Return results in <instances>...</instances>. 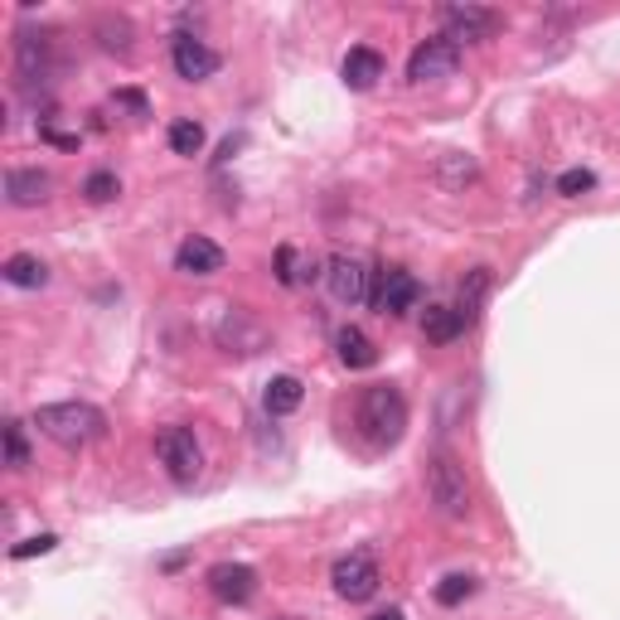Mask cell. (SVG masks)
I'll use <instances>...</instances> for the list:
<instances>
[{"instance_id": "obj_6", "label": "cell", "mask_w": 620, "mask_h": 620, "mask_svg": "<svg viewBox=\"0 0 620 620\" xmlns=\"http://www.w3.org/2000/svg\"><path fill=\"white\" fill-rule=\"evenodd\" d=\"M442 34L456 48L460 44H485V40L500 34V15H494V10H480V6H446L442 10Z\"/></svg>"}, {"instance_id": "obj_14", "label": "cell", "mask_w": 620, "mask_h": 620, "mask_svg": "<svg viewBox=\"0 0 620 620\" xmlns=\"http://www.w3.org/2000/svg\"><path fill=\"white\" fill-rule=\"evenodd\" d=\"M339 78H345L349 93H369L383 78V54L379 48H349L345 64H339Z\"/></svg>"}, {"instance_id": "obj_3", "label": "cell", "mask_w": 620, "mask_h": 620, "mask_svg": "<svg viewBox=\"0 0 620 620\" xmlns=\"http://www.w3.org/2000/svg\"><path fill=\"white\" fill-rule=\"evenodd\" d=\"M427 500L436 504L442 519H466L470 514V480L466 466L452 452H436L427 460Z\"/></svg>"}, {"instance_id": "obj_2", "label": "cell", "mask_w": 620, "mask_h": 620, "mask_svg": "<svg viewBox=\"0 0 620 620\" xmlns=\"http://www.w3.org/2000/svg\"><path fill=\"white\" fill-rule=\"evenodd\" d=\"M34 427L58 446H93L107 436V412L93 403H44L34 412Z\"/></svg>"}, {"instance_id": "obj_16", "label": "cell", "mask_w": 620, "mask_h": 620, "mask_svg": "<svg viewBox=\"0 0 620 620\" xmlns=\"http://www.w3.org/2000/svg\"><path fill=\"white\" fill-rule=\"evenodd\" d=\"M335 349H339V363H345V369H373V363H379V349H373V339L363 335L359 325L335 330Z\"/></svg>"}, {"instance_id": "obj_24", "label": "cell", "mask_w": 620, "mask_h": 620, "mask_svg": "<svg viewBox=\"0 0 620 620\" xmlns=\"http://www.w3.org/2000/svg\"><path fill=\"white\" fill-rule=\"evenodd\" d=\"M6 466L10 470L30 466V446H24V427H20V422H6Z\"/></svg>"}, {"instance_id": "obj_9", "label": "cell", "mask_w": 620, "mask_h": 620, "mask_svg": "<svg viewBox=\"0 0 620 620\" xmlns=\"http://www.w3.org/2000/svg\"><path fill=\"white\" fill-rule=\"evenodd\" d=\"M170 58H175V73H180L185 83L214 78L218 64H224V58H218L204 40H194V34H175V44H170Z\"/></svg>"}, {"instance_id": "obj_27", "label": "cell", "mask_w": 620, "mask_h": 620, "mask_svg": "<svg viewBox=\"0 0 620 620\" xmlns=\"http://www.w3.org/2000/svg\"><path fill=\"white\" fill-rule=\"evenodd\" d=\"M591 185H597V175H591V170H567V175L557 180V194H567V199H577V194H587Z\"/></svg>"}, {"instance_id": "obj_1", "label": "cell", "mask_w": 620, "mask_h": 620, "mask_svg": "<svg viewBox=\"0 0 620 620\" xmlns=\"http://www.w3.org/2000/svg\"><path fill=\"white\" fill-rule=\"evenodd\" d=\"M359 432L369 436L373 446H398L407 432V398L398 393L393 383H373L359 393V412H355Z\"/></svg>"}, {"instance_id": "obj_17", "label": "cell", "mask_w": 620, "mask_h": 620, "mask_svg": "<svg viewBox=\"0 0 620 620\" xmlns=\"http://www.w3.org/2000/svg\"><path fill=\"white\" fill-rule=\"evenodd\" d=\"M466 315L452 311V306H427V315H422V335L432 339V345H452V339H460V330H466Z\"/></svg>"}, {"instance_id": "obj_23", "label": "cell", "mask_w": 620, "mask_h": 620, "mask_svg": "<svg viewBox=\"0 0 620 620\" xmlns=\"http://www.w3.org/2000/svg\"><path fill=\"white\" fill-rule=\"evenodd\" d=\"M97 34H102L107 48H117V54H131V24H127V20L102 15V20H97Z\"/></svg>"}, {"instance_id": "obj_18", "label": "cell", "mask_w": 620, "mask_h": 620, "mask_svg": "<svg viewBox=\"0 0 620 620\" xmlns=\"http://www.w3.org/2000/svg\"><path fill=\"white\" fill-rule=\"evenodd\" d=\"M15 58H20V78L34 83L48 73V40L44 34H20L15 40Z\"/></svg>"}, {"instance_id": "obj_13", "label": "cell", "mask_w": 620, "mask_h": 620, "mask_svg": "<svg viewBox=\"0 0 620 620\" xmlns=\"http://www.w3.org/2000/svg\"><path fill=\"white\" fill-rule=\"evenodd\" d=\"M175 267L185 276H214V272H224V248L209 238H185L175 252Z\"/></svg>"}, {"instance_id": "obj_4", "label": "cell", "mask_w": 620, "mask_h": 620, "mask_svg": "<svg viewBox=\"0 0 620 620\" xmlns=\"http://www.w3.org/2000/svg\"><path fill=\"white\" fill-rule=\"evenodd\" d=\"M155 456H161V466L170 470V480H175V485H194V480H199L204 452H199V442H194L189 427H161V432H155Z\"/></svg>"}, {"instance_id": "obj_19", "label": "cell", "mask_w": 620, "mask_h": 620, "mask_svg": "<svg viewBox=\"0 0 620 620\" xmlns=\"http://www.w3.org/2000/svg\"><path fill=\"white\" fill-rule=\"evenodd\" d=\"M301 398H306V388H301V379H291V373H282V379L267 383L262 403H267V412H272V417H286V412H296V407H301Z\"/></svg>"}, {"instance_id": "obj_5", "label": "cell", "mask_w": 620, "mask_h": 620, "mask_svg": "<svg viewBox=\"0 0 620 620\" xmlns=\"http://www.w3.org/2000/svg\"><path fill=\"white\" fill-rule=\"evenodd\" d=\"M330 581H335V591H339L345 601H369L373 591H379L383 573H379V563H373V553H369V548H359V553L339 557L335 573H330Z\"/></svg>"}, {"instance_id": "obj_28", "label": "cell", "mask_w": 620, "mask_h": 620, "mask_svg": "<svg viewBox=\"0 0 620 620\" xmlns=\"http://www.w3.org/2000/svg\"><path fill=\"white\" fill-rule=\"evenodd\" d=\"M276 282H282V286H301L296 252H291V248H276Z\"/></svg>"}, {"instance_id": "obj_29", "label": "cell", "mask_w": 620, "mask_h": 620, "mask_svg": "<svg viewBox=\"0 0 620 620\" xmlns=\"http://www.w3.org/2000/svg\"><path fill=\"white\" fill-rule=\"evenodd\" d=\"M369 620H407L403 611H398V606H388V611H379V616H369Z\"/></svg>"}, {"instance_id": "obj_8", "label": "cell", "mask_w": 620, "mask_h": 620, "mask_svg": "<svg viewBox=\"0 0 620 620\" xmlns=\"http://www.w3.org/2000/svg\"><path fill=\"white\" fill-rule=\"evenodd\" d=\"M325 282H330V296L339 306H363L373 296L369 291V267L359 258H330L325 262Z\"/></svg>"}, {"instance_id": "obj_21", "label": "cell", "mask_w": 620, "mask_h": 620, "mask_svg": "<svg viewBox=\"0 0 620 620\" xmlns=\"http://www.w3.org/2000/svg\"><path fill=\"white\" fill-rule=\"evenodd\" d=\"M170 151L175 155H199L204 151V127L199 121H175V127H170Z\"/></svg>"}, {"instance_id": "obj_11", "label": "cell", "mask_w": 620, "mask_h": 620, "mask_svg": "<svg viewBox=\"0 0 620 620\" xmlns=\"http://www.w3.org/2000/svg\"><path fill=\"white\" fill-rule=\"evenodd\" d=\"M417 296H422L417 276L403 272V267H388L379 291H373V306H379L383 315H407L412 306H417Z\"/></svg>"}, {"instance_id": "obj_25", "label": "cell", "mask_w": 620, "mask_h": 620, "mask_svg": "<svg viewBox=\"0 0 620 620\" xmlns=\"http://www.w3.org/2000/svg\"><path fill=\"white\" fill-rule=\"evenodd\" d=\"M470 591H476V577L456 573V577H446L442 587H436V601H442V606H460V601L470 597Z\"/></svg>"}, {"instance_id": "obj_15", "label": "cell", "mask_w": 620, "mask_h": 620, "mask_svg": "<svg viewBox=\"0 0 620 620\" xmlns=\"http://www.w3.org/2000/svg\"><path fill=\"white\" fill-rule=\"evenodd\" d=\"M48 189H54V180H48L44 170H10L6 175V199L15 204V209H34V204H44Z\"/></svg>"}, {"instance_id": "obj_12", "label": "cell", "mask_w": 620, "mask_h": 620, "mask_svg": "<svg viewBox=\"0 0 620 620\" xmlns=\"http://www.w3.org/2000/svg\"><path fill=\"white\" fill-rule=\"evenodd\" d=\"M218 345H224L228 355H258V349L267 345V330L258 320H248L238 306H228L224 325H218Z\"/></svg>"}, {"instance_id": "obj_30", "label": "cell", "mask_w": 620, "mask_h": 620, "mask_svg": "<svg viewBox=\"0 0 620 620\" xmlns=\"http://www.w3.org/2000/svg\"><path fill=\"white\" fill-rule=\"evenodd\" d=\"M282 620H291V616H282Z\"/></svg>"}, {"instance_id": "obj_10", "label": "cell", "mask_w": 620, "mask_h": 620, "mask_svg": "<svg viewBox=\"0 0 620 620\" xmlns=\"http://www.w3.org/2000/svg\"><path fill=\"white\" fill-rule=\"evenodd\" d=\"M209 591L224 606H248L252 591H258V573L248 563H218L209 567Z\"/></svg>"}, {"instance_id": "obj_7", "label": "cell", "mask_w": 620, "mask_h": 620, "mask_svg": "<svg viewBox=\"0 0 620 620\" xmlns=\"http://www.w3.org/2000/svg\"><path fill=\"white\" fill-rule=\"evenodd\" d=\"M460 68V48L446 40V34H436V40L427 44H417L412 48V58H407V83H442V78H452V73Z\"/></svg>"}, {"instance_id": "obj_20", "label": "cell", "mask_w": 620, "mask_h": 620, "mask_svg": "<svg viewBox=\"0 0 620 620\" xmlns=\"http://www.w3.org/2000/svg\"><path fill=\"white\" fill-rule=\"evenodd\" d=\"M0 272H6L10 286H24V291H34V286L48 282V267H44L40 258H30V252H15V258L0 267Z\"/></svg>"}, {"instance_id": "obj_22", "label": "cell", "mask_w": 620, "mask_h": 620, "mask_svg": "<svg viewBox=\"0 0 620 620\" xmlns=\"http://www.w3.org/2000/svg\"><path fill=\"white\" fill-rule=\"evenodd\" d=\"M83 194H88L93 204H107V199H117V194H121V185H117L112 170H93V175L83 180Z\"/></svg>"}, {"instance_id": "obj_26", "label": "cell", "mask_w": 620, "mask_h": 620, "mask_svg": "<svg viewBox=\"0 0 620 620\" xmlns=\"http://www.w3.org/2000/svg\"><path fill=\"white\" fill-rule=\"evenodd\" d=\"M54 548H58L54 533H40V539H24V543H15V548H10V557H15V563H24V557H40V553H54Z\"/></svg>"}]
</instances>
